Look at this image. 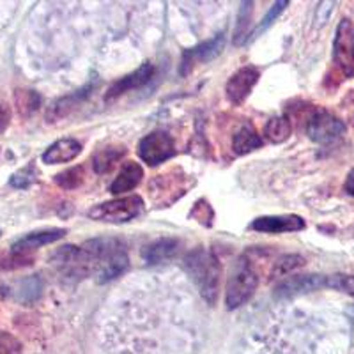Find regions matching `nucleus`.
<instances>
[{"mask_svg": "<svg viewBox=\"0 0 354 354\" xmlns=\"http://www.w3.org/2000/svg\"><path fill=\"white\" fill-rule=\"evenodd\" d=\"M91 261V274L96 282L109 283L129 268V257L126 245L115 238H96L82 245Z\"/></svg>", "mask_w": 354, "mask_h": 354, "instance_id": "f257e3e1", "label": "nucleus"}, {"mask_svg": "<svg viewBox=\"0 0 354 354\" xmlns=\"http://www.w3.org/2000/svg\"><path fill=\"white\" fill-rule=\"evenodd\" d=\"M185 268L197 286L198 292L207 305H214L220 292L221 266L214 254L204 248L189 252L185 259Z\"/></svg>", "mask_w": 354, "mask_h": 354, "instance_id": "f03ea898", "label": "nucleus"}, {"mask_svg": "<svg viewBox=\"0 0 354 354\" xmlns=\"http://www.w3.org/2000/svg\"><path fill=\"white\" fill-rule=\"evenodd\" d=\"M259 286V277L248 259H238L227 283V308L234 310L250 301Z\"/></svg>", "mask_w": 354, "mask_h": 354, "instance_id": "7ed1b4c3", "label": "nucleus"}, {"mask_svg": "<svg viewBox=\"0 0 354 354\" xmlns=\"http://www.w3.org/2000/svg\"><path fill=\"white\" fill-rule=\"evenodd\" d=\"M52 266L68 282H80L91 274V261L84 246L66 245L52 255Z\"/></svg>", "mask_w": 354, "mask_h": 354, "instance_id": "20e7f679", "label": "nucleus"}, {"mask_svg": "<svg viewBox=\"0 0 354 354\" xmlns=\"http://www.w3.org/2000/svg\"><path fill=\"white\" fill-rule=\"evenodd\" d=\"M142 209H144V201L138 195H129V197L113 198V201L94 205L93 209L88 211V216L96 221H105V223H124L137 218Z\"/></svg>", "mask_w": 354, "mask_h": 354, "instance_id": "39448f33", "label": "nucleus"}, {"mask_svg": "<svg viewBox=\"0 0 354 354\" xmlns=\"http://www.w3.org/2000/svg\"><path fill=\"white\" fill-rule=\"evenodd\" d=\"M333 62L346 78L354 77V24L344 18L333 41Z\"/></svg>", "mask_w": 354, "mask_h": 354, "instance_id": "423d86ee", "label": "nucleus"}, {"mask_svg": "<svg viewBox=\"0 0 354 354\" xmlns=\"http://www.w3.org/2000/svg\"><path fill=\"white\" fill-rule=\"evenodd\" d=\"M186 174L181 169L169 170V172L156 176L151 181V197L156 204L169 205L183 197L186 192Z\"/></svg>", "mask_w": 354, "mask_h": 354, "instance_id": "0eeeda50", "label": "nucleus"}, {"mask_svg": "<svg viewBox=\"0 0 354 354\" xmlns=\"http://www.w3.org/2000/svg\"><path fill=\"white\" fill-rule=\"evenodd\" d=\"M346 133V124L328 110H315L308 119L306 135L317 144H331Z\"/></svg>", "mask_w": 354, "mask_h": 354, "instance_id": "6e6552de", "label": "nucleus"}, {"mask_svg": "<svg viewBox=\"0 0 354 354\" xmlns=\"http://www.w3.org/2000/svg\"><path fill=\"white\" fill-rule=\"evenodd\" d=\"M176 154V145L165 131H153L138 144V156L149 167H156Z\"/></svg>", "mask_w": 354, "mask_h": 354, "instance_id": "1a4fd4ad", "label": "nucleus"}, {"mask_svg": "<svg viewBox=\"0 0 354 354\" xmlns=\"http://www.w3.org/2000/svg\"><path fill=\"white\" fill-rule=\"evenodd\" d=\"M223 44H225V37H223V34H218L213 39L205 41V43L202 44H197L194 48L185 50L181 59V68H179L181 77H188L189 73L195 69V66L213 61L214 57H218L221 53Z\"/></svg>", "mask_w": 354, "mask_h": 354, "instance_id": "9d476101", "label": "nucleus"}, {"mask_svg": "<svg viewBox=\"0 0 354 354\" xmlns=\"http://www.w3.org/2000/svg\"><path fill=\"white\" fill-rule=\"evenodd\" d=\"M322 287H328V277H322V274H296V277H289L287 280H283L274 289V296L283 299L294 298V296L312 292V290L322 289Z\"/></svg>", "mask_w": 354, "mask_h": 354, "instance_id": "9b49d317", "label": "nucleus"}, {"mask_svg": "<svg viewBox=\"0 0 354 354\" xmlns=\"http://www.w3.org/2000/svg\"><path fill=\"white\" fill-rule=\"evenodd\" d=\"M259 78H261V73L255 66H245V68L238 69L227 82V97L236 105H241L243 101L248 97V94L252 93V88L255 87Z\"/></svg>", "mask_w": 354, "mask_h": 354, "instance_id": "f8f14e48", "label": "nucleus"}, {"mask_svg": "<svg viewBox=\"0 0 354 354\" xmlns=\"http://www.w3.org/2000/svg\"><path fill=\"white\" fill-rule=\"evenodd\" d=\"M252 230L264 234L298 232L305 229V220L298 214H283V216H261L252 221Z\"/></svg>", "mask_w": 354, "mask_h": 354, "instance_id": "ddd939ff", "label": "nucleus"}, {"mask_svg": "<svg viewBox=\"0 0 354 354\" xmlns=\"http://www.w3.org/2000/svg\"><path fill=\"white\" fill-rule=\"evenodd\" d=\"M153 77H154V66L151 64V62H145V64H142L135 73L126 75V77L121 78V80H117L115 84L106 91V101L122 96L124 93L135 91V88L144 87V85L147 84Z\"/></svg>", "mask_w": 354, "mask_h": 354, "instance_id": "4468645a", "label": "nucleus"}, {"mask_svg": "<svg viewBox=\"0 0 354 354\" xmlns=\"http://www.w3.org/2000/svg\"><path fill=\"white\" fill-rule=\"evenodd\" d=\"M66 234V229H44L36 230V232L25 234L24 238L17 239L11 245V252H18V254H30L34 250L41 248L44 245L55 243Z\"/></svg>", "mask_w": 354, "mask_h": 354, "instance_id": "2eb2a0df", "label": "nucleus"}, {"mask_svg": "<svg viewBox=\"0 0 354 354\" xmlns=\"http://www.w3.org/2000/svg\"><path fill=\"white\" fill-rule=\"evenodd\" d=\"M142 177H144V169H142L140 163L137 161H126L124 165L121 167L117 177L110 185V192L113 195H121L128 194L131 189L137 188L140 185Z\"/></svg>", "mask_w": 354, "mask_h": 354, "instance_id": "dca6fc26", "label": "nucleus"}, {"mask_svg": "<svg viewBox=\"0 0 354 354\" xmlns=\"http://www.w3.org/2000/svg\"><path fill=\"white\" fill-rule=\"evenodd\" d=\"M82 153V144L75 138H61L53 142L48 149L43 153V161L46 165H57V163H68L73 161Z\"/></svg>", "mask_w": 354, "mask_h": 354, "instance_id": "f3484780", "label": "nucleus"}, {"mask_svg": "<svg viewBox=\"0 0 354 354\" xmlns=\"http://www.w3.org/2000/svg\"><path fill=\"white\" fill-rule=\"evenodd\" d=\"M91 91H93V85H85L84 88H80L77 93L69 94V96H64L61 100H57L55 103H52V106L48 109V113H46L48 121L55 122L59 119H64L66 115H69L73 110L80 105L82 101H85V97L91 94Z\"/></svg>", "mask_w": 354, "mask_h": 354, "instance_id": "a211bd4d", "label": "nucleus"}, {"mask_svg": "<svg viewBox=\"0 0 354 354\" xmlns=\"http://www.w3.org/2000/svg\"><path fill=\"white\" fill-rule=\"evenodd\" d=\"M177 239L174 238H161L153 241L151 245H147L142 252V257L145 259L147 264H160V262H165L176 254L177 250Z\"/></svg>", "mask_w": 354, "mask_h": 354, "instance_id": "6ab92c4d", "label": "nucleus"}, {"mask_svg": "<svg viewBox=\"0 0 354 354\" xmlns=\"http://www.w3.org/2000/svg\"><path fill=\"white\" fill-rule=\"evenodd\" d=\"M232 147L236 151V154H248L252 151L262 147V138L259 137V133L255 131L254 126L246 122L234 135Z\"/></svg>", "mask_w": 354, "mask_h": 354, "instance_id": "aec40b11", "label": "nucleus"}, {"mask_svg": "<svg viewBox=\"0 0 354 354\" xmlns=\"http://www.w3.org/2000/svg\"><path fill=\"white\" fill-rule=\"evenodd\" d=\"M126 154L124 145H109L97 151L93 158V167L96 174H106L115 167V163Z\"/></svg>", "mask_w": 354, "mask_h": 354, "instance_id": "412c9836", "label": "nucleus"}, {"mask_svg": "<svg viewBox=\"0 0 354 354\" xmlns=\"http://www.w3.org/2000/svg\"><path fill=\"white\" fill-rule=\"evenodd\" d=\"M43 292V282H41V278L37 274L34 277H27L24 278L17 287V294H15V298L18 299L24 305H30V303L37 301Z\"/></svg>", "mask_w": 354, "mask_h": 354, "instance_id": "4be33fe9", "label": "nucleus"}, {"mask_svg": "<svg viewBox=\"0 0 354 354\" xmlns=\"http://www.w3.org/2000/svg\"><path fill=\"white\" fill-rule=\"evenodd\" d=\"M290 135V122L287 117H273L264 126V137L273 144H282Z\"/></svg>", "mask_w": 354, "mask_h": 354, "instance_id": "5701e85b", "label": "nucleus"}, {"mask_svg": "<svg viewBox=\"0 0 354 354\" xmlns=\"http://www.w3.org/2000/svg\"><path fill=\"white\" fill-rule=\"evenodd\" d=\"M15 100H17L18 112H20L24 117L32 115L41 105L39 94L34 93V91H17Z\"/></svg>", "mask_w": 354, "mask_h": 354, "instance_id": "b1692460", "label": "nucleus"}, {"mask_svg": "<svg viewBox=\"0 0 354 354\" xmlns=\"http://www.w3.org/2000/svg\"><path fill=\"white\" fill-rule=\"evenodd\" d=\"M85 179V169L82 165L78 167H73V169L64 170V172L57 174L55 176V185H59L61 188L64 189H75L84 183Z\"/></svg>", "mask_w": 354, "mask_h": 354, "instance_id": "393cba45", "label": "nucleus"}, {"mask_svg": "<svg viewBox=\"0 0 354 354\" xmlns=\"http://www.w3.org/2000/svg\"><path fill=\"white\" fill-rule=\"evenodd\" d=\"M252 2H245L241 6V11H239L238 17V25H236V32H234V43L243 44L246 41V36H250V20H252V12H254V8H252Z\"/></svg>", "mask_w": 354, "mask_h": 354, "instance_id": "a878e982", "label": "nucleus"}, {"mask_svg": "<svg viewBox=\"0 0 354 354\" xmlns=\"http://www.w3.org/2000/svg\"><path fill=\"white\" fill-rule=\"evenodd\" d=\"M303 264H305V259L301 255H286V257H280L274 262L271 274L273 277H287V274L298 270V268H301Z\"/></svg>", "mask_w": 354, "mask_h": 354, "instance_id": "bb28decb", "label": "nucleus"}, {"mask_svg": "<svg viewBox=\"0 0 354 354\" xmlns=\"http://www.w3.org/2000/svg\"><path fill=\"white\" fill-rule=\"evenodd\" d=\"M287 6H289V2H286V0H282V2H277V4L271 6L270 11L266 12L264 18H262V20L259 21V25H257V27H255L254 32H252V39H255V37L261 36L262 32H266V30L270 28V25L273 24V21L277 20V18L280 17V15H282V11L287 8Z\"/></svg>", "mask_w": 354, "mask_h": 354, "instance_id": "cd10ccee", "label": "nucleus"}, {"mask_svg": "<svg viewBox=\"0 0 354 354\" xmlns=\"http://www.w3.org/2000/svg\"><path fill=\"white\" fill-rule=\"evenodd\" d=\"M32 255L30 254H18V252H9L6 257L0 259V268L2 270H20L25 266L32 264Z\"/></svg>", "mask_w": 354, "mask_h": 354, "instance_id": "c85d7f7f", "label": "nucleus"}, {"mask_svg": "<svg viewBox=\"0 0 354 354\" xmlns=\"http://www.w3.org/2000/svg\"><path fill=\"white\" fill-rule=\"evenodd\" d=\"M328 287L349 294V296H354V274H330L328 277Z\"/></svg>", "mask_w": 354, "mask_h": 354, "instance_id": "c756f323", "label": "nucleus"}, {"mask_svg": "<svg viewBox=\"0 0 354 354\" xmlns=\"http://www.w3.org/2000/svg\"><path fill=\"white\" fill-rule=\"evenodd\" d=\"M34 183H36V169H34V165H28L25 167V169L18 170L17 174H12L9 185H11L12 188L25 189L28 188V186H32Z\"/></svg>", "mask_w": 354, "mask_h": 354, "instance_id": "7c9ffc66", "label": "nucleus"}, {"mask_svg": "<svg viewBox=\"0 0 354 354\" xmlns=\"http://www.w3.org/2000/svg\"><path fill=\"white\" fill-rule=\"evenodd\" d=\"M189 216L195 218L197 221H201V223H204V225L209 227L211 221H213V218H214L213 207L207 204V201H198L197 204H195L194 209H192V213H189Z\"/></svg>", "mask_w": 354, "mask_h": 354, "instance_id": "2f4dec72", "label": "nucleus"}, {"mask_svg": "<svg viewBox=\"0 0 354 354\" xmlns=\"http://www.w3.org/2000/svg\"><path fill=\"white\" fill-rule=\"evenodd\" d=\"M0 354H21V344L12 335H0Z\"/></svg>", "mask_w": 354, "mask_h": 354, "instance_id": "473e14b6", "label": "nucleus"}, {"mask_svg": "<svg viewBox=\"0 0 354 354\" xmlns=\"http://www.w3.org/2000/svg\"><path fill=\"white\" fill-rule=\"evenodd\" d=\"M11 122V112L6 105H0V133H4Z\"/></svg>", "mask_w": 354, "mask_h": 354, "instance_id": "72a5a7b5", "label": "nucleus"}, {"mask_svg": "<svg viewBox=\"0 0 354 354\" xmlns=\"http://www.w3.org/2000/svg\"><path fill=\"white\" fill-rule=\"evenodd\" d=\"M346 192L351 195V197H354V169L351 170L349 176H347V181H346Z\"/></svg>", "mask_w": 354, "mask_h": 354, "instance_id": "f704fd0d", "label": "nucleus"}]
</instances>
